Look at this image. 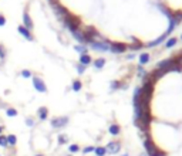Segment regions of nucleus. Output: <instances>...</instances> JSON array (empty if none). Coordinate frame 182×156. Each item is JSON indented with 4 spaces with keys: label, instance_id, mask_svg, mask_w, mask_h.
<instances>
[{
    "label": "nucleus",
    "instance_id": "1",
    "mask_svg": "<svg viewBox=\"0 0 182 156\" xmlns=\"http://www.w3.org/2000/svg\"><path fill=\"white\" fill-rule=\"evenodd\" d=\"M63 22H64V26L67 28H70L71 33L75 30H78V26H80V18L77 16H73V14H65L64 18H63Z\"/></svg>",
    "mask_w": 182,
    "mask_h": 156
},
{
    "label": "nucleus",
    "instance_id": "2",
    "mask_svg": "<svg viewBox=\"0 0 182 156\" xmlns=\"http://www.w3.org/2000/svg\"><path fill=\"white\" fill-rule=\"evenodd\" d=\"M144 146H145V149H147L148 156H167V153H165V152L158 150L157 146H155V145L151 142V139H148V138L144 139Z\"/></svg>",
    "mask_w": 182,
    "mask_h": 156
},
{
    "label": "nucleus",
    "instance_id": "3",
    "mask_svg": "<svg viewBox=\"0 0 182 156\" xmlns=\"http://www.w3.org/2000/svg\"><path fill=\"white\" fill-rule=\"evenodd\" d=\"M90 46L96 51H108L110 50V43L108 41H104V43H101V41H93Z\"/></svg>",
    "mask_w": 182,
    "mask_h": 156
},
{
    "label": "nucleus",
    "instance_id": "4",
    "mask_svg": "<svg viewBox=\"0 0 182 156\" xmlns=\"http://www.w3.org/2000/svg\"><path fill=\"white\" fill-rule=\"evenodd\" d=\"M33 85L39 92H47V87H46L44 81L41 80L40 77H34V78H33Z\"/></svg>",
    "mask_w": 182,
    "mask_h": 156
},
{
    "label": "nucleus",
    "instance_id": "5",
    "mask_svg": "<svg viewBox=\"0 0 182 156\" xmlns=\"http://www.w3.org/2000/svg\"><path fill=\"white\" fill-rule=\"evenodd\" d=\"M127 50V44L124 43H110V51L115 53V54H121Z\"/></svg>",
    "mask_w": 182,
    "mask_h": 156
},
{
    "label": "nucleus",
    "instance_id": "6",
    "mask_svg": "<svg viewBox=\"0 0 182 156\" xmlns=\"http://www.w3.org/2000/svg\"><path fill=\"white\" fill-rule=\"evenodd\" d=\"M107 152H110V153H112V155H115V153H118L120 152V149H121V143L120 142H110V143L107 145Z\"/></svg>",
    "mask_w": 182,
    "mask_h": 156
},
{
    "label": "nucleus",
    "instance_id": "7",
    "mask_svg": "<svg viewBox=\"0 0 182 156\" xmlns=\"http://www.w3.org/2000/svg\"><path fill=\"white\" fill-rule=\"evenodd\" d=\"M67 122H68V118L60 116V118H54V119L51 121V125L54 126V128H61V126H64Z\"/></svg>",
    "mask_w": 182,
    "mask_h": 156
},
{
    "label": "nucleus",
    "instance_id": "8",
    "mask_svg": "<svg viewBox=\"0 0 182 156\" xmlns=\"http://www.w3.org/2000/svg\"><path fill=\"white\" fill-rule=\"evenodd\" d=\"M17 31H19L22 36H24L26 37V40H33V36H31V33H30V30H27V28L24 27V26H19L17 27Z\"/></svg>",
    "mask_w": 182,
    "mask_h": 156
},
{
    "label": "nucleus",
    "instance_id": "9",
    "mask_svg": "<svg viewBox=\"0 0 182 156\" xmlns=\"http://www.w3.org/2000/svg\"><path fill=\"white\" fill-rule=\"evenodd\" d=\"M23 22H24V27L27 28V30H31L33 28V22H31L30 16H29L27 12H24V14H23Z\"/></svg>",
    "mask_w": 182,
    "mask_h": 156
},
{
    "label": "nucleus",
    "instance_id": "10",
    "mask_svg": "<svg viewBox=\"0 0 182 156\" xmlns=\"http://www.w3.org/2000/svg\"><path fill=\"white\" fill-rule=\"evenodd\" d=\"M73 36H74V37H75V40H77V41H80L81 44H84V43H86V36H84V33H81L80 30L73 31Z\"/></svg>",
    "mask_w": 182,
    "mask_h": 156
},
{
    "label": "nucleus",
    "instance_id": "11",
    "mask_svg": "<svg viewBox=\"0 0 182 156\" xmlns=\"http://www.w3.org/2000/svg\"><path fill=\"white\" fill-rule=\"evenodd\" d=\"M167 34H165V33H164L162 34V36H161L159 37V38H157V40H154V41H149V43H148V47H154V46H158V44H161V43H162V41H165V38H167Z\"/></svg>",
    "mask_w": 182,
    "mask_h": 156
},
{
    "label": "nucleus",
    "instance_id": "12",
    "mask_svg": "<svg viewBox=\"0 0 182 156\" xmlns=\"http://www.w3.org/2000/svg\"><path fill=\"white\" fill-rule=\"evenodd\" d=\"M80 64L84 65V67H87L88 64H91V57H90L88 54L81 55V57H80Z\"/></svg>",
    "mask_w": 182,
    "mask_h": 156
},
{
    "label": "nucleus",
    "instance_id": "13",
    "mask_svg": "<svg viewBox=\"0 0 182 156\" xmlns=\"http://www.w3.org/2000/svg\"><path fill=\"white\" fill-rule=\"evenodd\" d=\"M148 63H149V54L148 53H142L139 55V64L144 65V64H148Z\"/></svg>",
    "mask_w": 182,
    "mask_h": 156
},
{
    "label": "nucleus",
    "instance_id": "14",
    "mask_svg": "<svg viewBox=\"0 0 182 156\" xmlns=\"http://www.w3.org/2000/svg\"><path fill=\"white\" fill-rule=\"evenodd\" d=\"M108 132H110L111 135H118L121 132V129L117 123H112V125H110V128H108Z\"/></svg>",
    "mask_w": 182,
    "mask_h": 156
},
{
    "label": "nucleus",
    "instance_id": "15",
    "mask_svg": "<svg viewBox=\"0 0 182 156\" xmlns=\"http://www.w3.org/2000/svg\"><path fill=\"white\" fill-rule=\"evenodd\" d=\"M47 112H49V111H47V108L41 107L40 109H39V118H40L41 121H44L47 118Z\"/></svg>",
    "mask_w": 182,
    "mask_h": 156
},
{
    "label": "nucleus",
    "instance_id": "16",
    "mask_svg": "<svg viewBox=\"0 0 182 156\" xmlns=\"http://www.w3.org/2000/svg\"><path fill=\"white\" fill-rule=\"evenodd\" d=\"M176 43H178V38H175V37H171L169 40H167V43H165V47H167V48H171V47H174Z\"/></svg>",
    "mask_w": 182,
    "mask_h": 156
},
{
    "label": "nucleus",
    "instance_id": "17",
    "mask_svg": "<svg viewBox=\"0 0 182 156\" xmlns=\"http://www.w3.org/2000/svg\"><path fill=\"white\" fill-rule=\"evenodd\" d=\"M104 64H105V60H104V58H98V60H96V61H94V67L98 68V70L104 67Z\"/></svg>",
    "mask_w": 182,
    "mask_h": 156
},
{
    "label": "nucleus",
    "instance_id": "18",
    "mask_svg": "<svg viewBox=\"0 0 182 156\" xmlns=\"http://www.w3.org/2000/svg\"><path fill=\"white\" fill-rule=\"evenodd\" d=\"M74 50L80 53L81 55H86V54H87V47H84V46H75Z\"/></svg>",
    "mask_w": 182,
    "mask_h": 156
},
{
    "label": "nucleus",
    "instance_id": "19",
    "mask_svg": "<svg viewBox=\"0 0 182 156\" xmlns=\"http://www.w3.org/2000/svg\"><path fill=\"white\" fill-rule=\"evenodd\" d=\"M94 152L97 153V156H104L105 153H107V149H105V148H96Z\"/></svg>",
    "mask_w": 182,
    "mask_h": 156
},
{
    "label": "nucleus",
    "instance_id": "20",
    "mask_svg": "<svg viewBox=\"0 0 182 156\" xmlns=\"http://www.w3.org/2000/svg\"><path fill=\"white\" fill-rule=\"evenodd\" d=\"M6 138H7V145H16V141H17V139H16L14 135H9Z\"/></svg>",
    "mask_w": 182,
    "mask_h": 156
},
{
    "label": "nucleus",
    "instance_id": "21",
    "mask_svg": "<svg viewBox=\"0 0 182 156\" xmlns=\"http://www.w3.org/2000/svg\"><path fill=\"white\" fill-rule=\"evenodd\" d=\"M73 89H74V91H80L81 89V81L75 80L74 83H73Z\"/></svg>",
    "mask_w": 182,
    "mask_h": 156
},
{
    "label": "nucleus",
    "instance_id": "22",
    "mask_svg": "<svg viewBox=\"0 0 182 156\" xmlns=\"http://www.w3.org/2000/svg\"><path fill=\"white\" fill-rule=\"evenodd\" d=\"M6 113H7V115H9V116H16V115H17V111H16V109H13V108H7Z\"/></svg>",
    "mask_w": 182,
    "mask_h": 156
},
{
    "label": "nucleus",
    "instance_id": "23",
    "mask_svg": "<svg viewBox=\"0 0 182 156\" xmlns=\"http://www.w3.org/2000/svg\"><path fill=\"white\" fill-rule=\"evenodd\" d=\"M0 146H7V138L6 136H0Z\"/></svg>",
    "mask_w": 182,
    "mask_h": 156
},
{
    "label": "nucleus",
    "instance_id": "24",
    "mask_svg": "<svg viewBox=\"0 0 182 156\" xmlns=\"http://www.w3.org/2000/svg\"><path fill=\"white\" fill-rule=\"evenodd\" d=\"M22 75L24 77V78H30V77H31V73H30L29 70H23V71H22Z\"/></svg>",
    "mask_w": 182,
    "mask_h": 156
},
{
    "label": "nucleus",
    "instance_id": "25",
    "mask_svg": "<svg viewBox=\"0 0 182 156\" xmlns=\"http://www.w3.org/2000/svg\"><path fill=\"white\" fill-rule=\"evenodd\" d=\"M77 70H78V74H84V70H86V67H84V65H81V64H78L77 65Z\"/></svg>",
    "mask_w": 182,
    "mask_h": 156
},
{
    "label": "nucleus",
    "instance_id": "26",
    "mask_svg": "<svg viewBox=\"0 0 182 156\" xmlns=\"http://www.w3.org/2000/svg\"><path fill=\"white\" fill-rule=\"evenodd\" d=\"M70 152L71 153L78 152V146H77V145H71V146H70Z\"/></svg>",
    "mask_w": 182,
    "mask_h": 156
},
{
    "label": "nucleus",
    "instance_id": "27",
    "mask_svg": "<svg viewBox=\"0 0 182 156\" xmlns=\"http://www.w3.org/2000/svg\"><path fill=\"white\" fill-rule=\"evenodd\" d=\"M96 149L94 146H87V148H84V153H90V152H93V150Z\"/></svg>",
    "mask_w": 182,
    "mask_h": 156
},
{
    "label": "nucleus",
    "instance_id": "28",
    "mask_svg": "<svg viewBox=\"0 0 182 156\" xmlns=\"http://www.w3.org/2000/svg\"><path fill=\"white\" fill-rule=\"evenodd\" d=\"M4 24H6V18H4V16L0 14V27H3Z\"/></svg>",
    "mask_w": 182,
    "mask_h": 156
},
{
    "label": "nucleus",
    "instance_id": "29",
    "mask_svg": "<svg viewBox=\"0 0 182 156\" xmlns=\"http://www.w3.org/2000/svg\"><path fill=\"white\" fill-rule=\"evenodd\" d=\"M59 143H60V145L65 143V138L63 136V135H60V136H59Z\"/></svg>",
    "mask_w": 182,
    "mask_h": 156
},
{
    "label": "nucleus",
    "instance_id": "30",
    "mask_svg": "<svg viewBox=\"0 0 182 156\" xmlns=\"http://www.w3.org/2000/svg\"><path fill=\"white\" fill-rule=\"evenodd\" d=\"M118 87H120V83H118V81H114V83H112V84H111V88H112V89L118 88Z\"/></svg>",
    "mask_w": 182,
    "mask_h": 156
},
{
    "label": "nucleus",
    "instance_id": "31",
    "mask_svg": "<svg viewBox=\"0 0 182 156\" xmlns=\"http://www.w3.org/2000/svg\"><path fill=\"white\" fill-rule=\"evenodd\" d=\"M26 123H27V125H29V126H33V125H34L33 119H30V118H27V119H26Z\"/></svg>",
    "mask_w": 182,
    "mask_h": 156
},
{
    "label": "nucleus",
    "instance_id": "32",
    "mask_svg": "<svg viewBox=\"0 0 182 156\" xmlns=\"http://www.w3.org/2000/svg\"><path fill=\"white\" fill-rule=\"evenodd\" d=\"M4 55H6V53H4V50H3V47L0 46V57L2 58H4Z\"/></svg>",
    "mask_w": 182,
    "mask_h": 156
},
{
    "label": "nucleus",
    "instance_id": "33",
    "mask_svg": "<svg viewBox=\"0 0 182 156\" xmlns=\"http://www.w3.org/2000/svg\"><path fill=\"white\" fill-rule=\"evenodd\" d=\"M138 73H139V75H145V71L142 70V67H141V65H139V67H138Z\"/></svg>",
    "mask_w": 182,
    "mask_h": 156
},
{
    "label": "nucleus",
    "instance_id": "34",
    "mask_svg": "<svg viewBox=\"0 0 182 156\" xmlns=\"http://www.w3.org/2000/svg\"><path fill=\"white\" fill-rule=\"evenodd\" d=\"M127 58H128V60H133V58H134V54H130V55H128V57H127Z\"/></svg>",
    "mask_w": 182,
    "mask_h": 156
},
{
    "label": "nucleus",
    "instance_id": "35",
    "mask_svg": "<svg viewBox=\"0 0 182 156\" xmlns=\"http://www.w3.org/2000/svg\"><path fill=\"white\" fill-rule=\"evenodd\" d=\"M49 2H50V3H51V4H53V3H56L57 0H49Z\"/></svg>",
    "mask_w": 182,
    "mask_h": 156
},
{
    "label": "nucleus",
    "instance_id": "36",
    "mask_svg": "<svg viewBox=\"0 0 182 156\" xmlns=\"http://www.w3.org/2000/svg\"><path fill=\"white\" fill-rule=\"evenodd\" d=\"M2 131H3V128H2V126H0V133H2Z\"/></svg>",
    "mask_w": 182,
    "mask_h": 156
},
{
    "label": "nucleus",
    "instance_id": "37",
    "mask_svg": "<svg viewBox=\"0 0 182 156\" xmlns=\"http://www.w3.org/2000/svg\"><path fill=\"white\" fill-rule=\"evenodd\" d=\"M141 156H147V155H141Z\"/></svg>",
    "mask_w": 182,
    "mask_h": 156
},
{
    "label": "nucleus",
    "instance_id": "38",
    "mask_svg": "<svg viewBox=\"0 0 182 156\" xmlns=\"http://www.w3.org/2000/svg\"><path fill=\"white\" fill-rule=\"evenodd\" d=\"M181 40H182V36H181Z\"/></svg>",
    "mask_w": 182,
    "mask_h": 156
},
{
    "label": "nucleus",
    "instance_id": "39",
    "mask_svg": "<svg viewBox=\"0 0 182 156\" xmlns=\"http://www.w3.org/2000/svg\"><path fill=\"white\" fill-rule=\"evenodd\" d=\"M39 156H40V155H39Z\"/></svg>",
    "mask_w": 182,
    "mask_h": 156
}]
</instances>
